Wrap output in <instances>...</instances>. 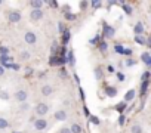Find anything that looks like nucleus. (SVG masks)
<instances>
[{
	"mask_svg": "<svg viewBox=\"0 0 151 133\" xmlns=\"http://www.w3.org/2000/svg\"><path fill=\"white\" fill-rule=\"evenodd\" d=\"M8 21L12 22V24L19 22V21H21V12H18V11H12V12H9V14H8Z\"/></svg>",
	"mask_w": 151,
	"mask_h": 133,
	"instance_id": "obj_1",
	"label": "nucleus"
},
{
	"mask_svg": "<svg viewBox=\"0 0 151 133\" xmlns=\"http://www.w3.org/2000/svg\"><path fill=\"white\" fill-rule=\"evenodd\" d=\"M47 111H49V105H47V104L40 102V104L36 105V112H37V115H46Z\"/></svg>",
	"mask_w": 151,
	"mask_h": 133,
	"instance_id": "obj_2",
	"label": "nucleus"
},
{
	"mask_svg": "<svg viewBox=\"0 0 151 133\" xmlns=\"http://www.w3.org/2000/svg\"><path fill=\"white\" fill-rule=\"evenodd\" d=\"M46 127H47L46 118H36V121H34V129H36V130L42 132V130H45Z\"/></svg>",
	"mask_w": 151,
	"mask_h": 133,
	"instance_id": "obj_3",
	"label": "nucleus"
},
{
	"mask_svg": "<svg viewBox=\"0 0 151 133\" xmlns=\"http://www.w3.org/2000/svg\"><path fill=\"white\" fill-rule=\"evenodd\" d=\"M30 18L33 21H40L43 18V9H33L30 12Z\"/></svg>",
	"mask_w": 151,
	"mask_h": 133,
	"instance_id": "obj_4",
	"label": "nucleus"
},
{
	"mask_svg": "<svg viewBox=\"0 0 151 133\" xmlns=\"http://www.w3.org/2000/svg\"><path fill=\"white\" fill-rule=\"evenodd\" d=\"M24 39H25V43H28V44H34L37 41V36L33 31H27L25 36H24Z\"/></svg>",
	"mask_w": 151,
	"mask_h": 133,
	"instance_id": "obj_5",
	"label": "nucleus"
},
{
	"mask_svg": "<svg viewBox=\"0 0 151 133\" xmlns=\"http://www.w3.org/2000/svg\"><path fill=\"white\" fill-rule=\"evenodd\" d=\"M55 120L56 121H65L67 120V117H68V114H67V111L65 109H58L56 112H55Z\"/></svg>",
	"mask_w": 151,
	"mask_h": 133,
	"instance_id": "obj_6",
	"label": "nucleus"
},
{
	"mask_svg": "<svg viewBox=\"0 0 151 133\" xmlns=\"http://www.w3.org/2000/svg\"><path fill=\"white\" fill-rule=\"evenodd\" d=\"M15 98H17V101H19V102L22 104V102H25V101H27L28 93H27L25 90H18V92L15 93Z\"/></svg>",
	"mask_w": 151,
	"mask_h": 133,
	"instance_id": "obj_7",
	"label": "nucleus"
},
{
	"mask_svg": "<svg viewBox=\"0 0 151 133\" xmlns=\"http://www.w3.org/2000/svg\"><path fill=\"white\" fill-rule=\"evenodd\" d=\"M102 27H104V36H105V37H113V36H114L116 30H114L113 27H110V25H107V24H104Z\"/></svg>",
	"mask_w": 151,
	"mask_h": 133,
	"instance_id": "obj_8",
	"label": "nucleus"
},
{
	"mask_svg": "<svg viewBox=\"0 0 151 133\" xmlns=\"http://www.w3.org/2000/svg\"><path fill=\"white\" fill-rule=\"evenodd\" d=\"M105 93H107V96L114 98V96L117 95V89L113 87V86H105Z\"/></svg>",
	"mask_w": 151,
	"mask_h": 133,
	"instance_id": "obj_9",
	"label": "nucleus"
},
{
	"mask_svg": "<svg viewBox=\"0 0 151 133\" xmlns=\"http://www.w3.org/2000/svg\"><path fill=\"white\" fill-rule=\"evenodd\" d=\"M141 61H142L147 66H150V65H151V56H150V53H148V52L142 53V55H141Z\"/></svg>",
	"mask_w": 151,
	"mask_h": 133,
	"instance_id": "obj_10",
	"label": "nucleus"
},
{
	"mask_svg": "<svg viewBox=\"0 0 151 133\" xmlns=\"http://www.w3.org/2000/svg\"><path fill=\"white\" fill-rule=\"evenodd\" d=\"M52 92H53V89H52V86H49V84H45V86L42 87V95H43V96H50Z\"/></svg>",
	"mask_w": 151,
	"mask_h": 133,
	"instance_id": "obj_11",
	"label": "nucleus"
},
{
	"mask_svg": "<svg viewBox=\"0 0 151 133\" xmlns=\"http://www.w3.org/2000/svg\"><path fill=\"white\" fill-rule=\"evenodd\" d=\"M133 31H135V34H136V36H141V34H144V24H142V22H138V24L135 25Z\"/></svg>",
	"mask_w": 151,
	"mask_h": 133,
	"instance_id": "obj_12",
	"label": "nucleus"
},
{
	"mask_svg": "<svg viewBox=\"0 0 151 133\" xmlns=\"http://www.w3.org/2000/svg\"><path fill=\"white\" fill-rule=\"evenodd\" d=\"M30 6L33 9H42L43 8V2H40V0H33V2H30Z\"/></svg>",
	"mask_w": 151,
	"mask_h": 133,
	"instance_id": "obj_13",
	"label": "nucleus"
},
{
	"mask_svg": "<svg viewBox=\"0 0 151 133\" xmlns=\"http://www.w3.org/2000/svg\"><path fill=\"white\" fill-rule=\"evenodd\" d=\"M0 62H2L3 65L5 64H12V58L9 55H0Z\"/></svg>",
	"mask_w": 151,
	"mask_h": 133,
	"instance_id": "obj_14",
	"label": "nucleus"
},
{
	"mask_svg": "<svg viewBox=\"0 0 151 133\" xmlns=\"http://www.w3.org/2000/svg\"><path fill=\"white\" fill-rule=\"evenodd\" d=\"M130 133H144V129H142V126H139V124H133V126L130 127Z\"/></svg>",
	"mask_w": 151,
	"mask_h": 133,
	"instance_id": "obj_15",
	"label": "nucleus"
},
{
	"mask_svg": "<svg viewBox=\"0 0 151 133\" xmlns=\"http://www.w3.org/2000/svg\"><path fill=\"white\" fill-rule=\"evenodd\" d=\"M8 127H9V121L6 118H3V117H0V130H5Z\"/></svg>",
	"mask_w": 151,
	"mask_h": 133,
	"instance_id": "obj_16",
	"label": "nucleus"
},
{
	"mask_svg": "<svg viewBox=\"0 0 151 133\" xmlns=\"http://www.w3.org/2000/svg\"><path fill=\"white\" fill-rule=\"evenodd\" d=\"M133 98H135V90H129V92L124 95V102H130Z\"/></svg>",
	"mask_w": 151,
	"mask_h": 133,
	"instance_id": "obj_17",
	"label": "nucleus"
},
{
	"mask_svg": "<svg viewBox=\"0 0 151 133\" xmlns=\"http://www.w3.org/2000/svg\"><path fill=\"white\" fill-rule=\"evenodd\" d=\"M70 132H71V133H82V126H79V124H73V126L70 127Z\"/></svg>",
	"mask_w": 151,
	"mask_h": 133,
	"instance_id": "obj_18",
	"label": "nucleus"
},
{
	"mask_svg": "<svg viewBox=\"0 0 151 133\" xmlns=\"http://www.w3.org/2000/svg\"><path fill=\"white\" fill-rule=\"evenodd\" d=\"M70 37H71L70 31H68V30H65V31L62 33V43H64V44H67V43H68V40H70Z\"/></svg>",
	"mask_w": 151,
	"mask_h": 133,
	"instance_id": "obj_19",
	"label": "nucleus"
},
{
	"mask_svg": "<svg viewBox=\"0 0 151 133\" xmlns=\"http://www.w3.org/2000/svg\"><path fill=\"white\" fill-rule=\"evenodd\" d=\"M95 79L96 80L102 79V68H101V66H96V68H95Z\"/></svg>",
	"mask_w": 151,
	"mask_h": 133,
	"instance_id": "obj_20",
	"label": "nucleus"
},
{
	"mask_svg": "<svg viewBox=\"0 0 151 133\" xmlns=\"http://www.w3.org/2000/svg\"><path fill=\"white\" fill-rule=\"evenodd\" d=\"M98 49H99L101 52H107V49H108L107 41H99V43H98Z\"/></svg>",
	"mask_w": 151,
	"mask_h": 133,
	"instance_id": "obj_21",
	"label": "nucleus"
},
{
	"mask_svg": "<svg viewBox=\"0 0 151 133\" xmlns=\"http://www.w3.org/2000/svg\"><path fill=\"white\" fill-rule=\"evenodd\" d=\"M123 11H124V14L126 15H132V6H129V5H123Z\"/></svg>",
	"mask_w": 151,
	"mask_h": 133,
	"instance_id": "obj_22",
	"label": "nucleus"
},
{
	"mask_svg": "<svg viewBox=\"0 0 151 133\" xmlns=\"http://www.w3.org/2000/svg\"><path fill=\"white\" fill-rule=\"evenodd\" d=\"M68 61H70V65H74V62H76V59H74V53H73V50H70L68 52Z\"/></svg>",
	"mask_w": 151,
	"mask_h": 133,
	"instance_id": "obj_23",
	"label": "nucleus"
},
{
	"mask_svg": "<svg viewBox=\"0 0 151 133\" xmlns=\"http://www.w3.org/2000/svg\"><path fill=\"white\" fill-rule=\"evenodd\" d=\"M147 87H148V80L142 82V87H141V95H145V93H147Z\"/></svg>",
	"mask_w": 151,
	"mask_h": 133,
	"instance_id": "obj_24",
	"label": "nucleus"
},
{
	"mask_svg": "<svg viewBox=\"0 0 151 133\" xmlns=\"http://www.w3.org/2000/svg\"><path fill=\"white\" fill-rule=\"evenodd\" d=\"M0 99L8 101V99H9V93H8V92H5V90H0Z\"/></svg>",
	"mask_w": 151,
	"mask_h": 133,
	"instance_id": "obj_25",
	"label": "nucleus"
},
{
	"mask_svg": "<svg viewBox=\"0 0 151 133\" xmlns=\"http://www.w3.org/2000/svg\"><path fill=\"white\" fill-rule=\"evenodd\" d=\"M135 41H136L138 44H145V39H144L142 36H135Z\"/></svg>",
	"mask_w": 151,
	"mask_h": 133,
	"instance_id": "obj_26",
	"label": "nucleus"
},
{
	"mask_svg": "<svg viewBox=\"0 0 151 133\" xmlns=\"http://www.w3.org/2000/svg\"><path fill=\"white\" fill-rule=\"evenodd\" d=\"M114 50H116L117 53H123V46H122V43H116V44H114Z\"/></svg>",
	"mask_w": 151,
	"mask_h": 133,
	"instance_id": "obj_27",
	"label": "nucleus"
},
{
	"mask_svg": "<svg viewBox=\"0 0 151 133\" xmlns=\"http://www.w3.org/2000/svg\"><path fill=\"white\" fill-rule=\"evenodd\" d=\"M0 55H9V49L6 46H0Z\"/></svg>",
	"mask_w": 151,
	"mask_h": 133,
	"instance_id": "obj_28",
	"label": "nucleus"
},
{
	"mask_svg": "<svg viewBox=\"0 0 151 133\" xmlns=\"http://www.w3.org/2000/svg\"><path fill=\"white\" fill-rule=\"evenodd\" d=\"M124 108H126V102H120V104H117V107H116L117 111H123Z\"/></svg>",
	"mask_w": 151,
	"mask_h": 133,
	"instance_id": "obj_29",
	"label": "nucleus"
},
{
	"mask_svg": "<svg viewBox=\"0 0 151 133\" xmlns=\"http://www.w3.org/2000/svg\"><path fill=\"white\" fill-rule=\"evenodd\" d=\"M65 18H67L68 21H74V19H76V15L71 14V12H68V14H65Z\"/></svg>",
	"mask_w": 151,
	"mask_h": 133,
	"instance_id": "obj_30",
	"label": "nucleus"
},
{
	"mask_svg": "<svg viewBox=\"0 0 151 133\" xmlns=\"http://www.w3.org/2000/svg\"><path fill=\"white\" fill-rule=\"evenodd\" d=\"M28 108H30V105H28L27 102H22V104L19 105V109H21V111H27Z\"/></svg>",
	"mask_w": 151,
	"mask_h": 133,
	"instance_id": "obj_31",
	"label": "nucleus"
},
{
	"mask_svg": "<svg viewBox=\"0 0 151 133\" xmlns=\"http://www.w3.org/2000/svg\"><path fill=\"white\" fill-rule=\"evenodd\" d=\"M91 5H92V8H95V9H98V8H101V5H102V3H101V2H92Z\"/></svg>",
	"mask_w": 151,
	"mask_h": 133,
	"instance_id": "obj_32",
	"label": "nucleus"
},
{
	"mask_svg": "<svg viewBox=\"0 0 151 133\" xmlns=\"http://www.w3.org/2000/svg\"><path fill=\"white\" fill-rule=\"evenodd\" d=\"M55 52H58V43L56 41L52 43V53H55Z\"/></svg>",
	"mask_w": 151,
	"mask_h": 133,
	"instance_id": "obj_33",
	"label": "nucleus"
},
{
	"mask_svg": "<svg viewBox=\"0 0 151 133\" xmlns=\"http://www.w3.org/2000/svg\"><path fill=\"white\" fill-rule=\"evenodd\" d=\"M21 58H22V59H28V58H30V52H22V53H21Z\"/></svg>",
	"mask_w": 151,
	"mask_h": 133,
	"instance_id": "obj_34",
	"label": "nucleus"
},
{
	"mask_svg": "<svg viewBox=\"0 0 151 133\" xmlns=\"http://www.w3.org/2000/svg\"><path fill=\"white\" fill-rule=\"evenodd\" d=\"M91 121H92L93 124H99V120H98L95 115H91Z\"/></svg>",
	"mask_w": 151,
	"mask_h": 133,
	"instance_id": "obj_35",
	"label": "nucleus"
},
{
	"mask_svg": "<svg viewBox=\"0 0 151 133\" xmlns=\"http://www.w3.org/2000/svg\"><path fill=\"white\" fill-rule=\"evenodd\" d=\"M59 133H71V132H70V127H61Z\"/></svg>",
	"mask_w": 151,
	"mask_h": 133,
	"instance_id": "obj_36",
	"label": "nucleus"
},
{
	"mask_svg": "<svg viewBox=\"0 0 151 133\" xmlns=\"http://www.w3.org/2000/svg\"><path fill=\"white\" fill-rule=\"evenodd\" d=\"M88 6H89V3H88V2H82V3H80V9H83V11H85Z\"/></svg>",
	"mask_w": 151,
	"mask_h": 133,
	"instance_id": "obj_37",
	"label": "nucleus"
},
{
	"mask_svg": "<svg viewBox=\"0 0 151 133\" xmlns=\"http://www.w3.org/2000/svg\"><path fill=\"white\" fill-rule=\"evenodd\" d=\"M123 55L130 56V55H132V50H130V49H123Z\"/></svg>",
	"mask_w": 151,
	"mask_h": 133,
	"instance_id": "obj_38",
	"label": "nucleus"
},
{
	"mask_svg": "<svg viewBox=\"0 0 151 133\" xmlns=\"http://www.w3.org/2000/svg\"><path fill=\"white\" fill-rule=\"evenodd\" d=\"M58 28H59V31H61V33H64V31H65V25H64L62 22H59V25H58Z\"/></svg>",
	"mask_w": 151,
	"mask_h": 133,
	"instance_id": "obj_39",
	"label": "nucleus"
},
{
	"mask_svg": "<svg viewBox=\"0 0 151 133\" xmlns=\"http://www.w3.org/2000/svg\"><path fill=\"white\" fill-rule=\"evenodd\" d=\"M148 77H150V73H148V71H147V73H144V76H142V82L148 80Z\"/></svg>",
	"mask_w": 151,
	"mask_h": 133,
	"instance_id": "obj_40",
	"label": "nucleus"
},
{
	"mask_svg": "<svg viewBox=\"0 0 151 133\" xmlns=\"http://www.w3.org/2000/svg\"><path fill=\"white\" fill-rule=\"evenodd\" d=\"M133 64H135V61H132V59H127V61H126V65H127V66H132Z\"/></svg>",
	"mask_w": 151,
	"mask_h": 133,
	"instance_id": "obj_41",
	"label": "nucleus"
},
{
	"mask_svg": "<svg viewBox=\"0 0 151 133\" xmlns=\"http://www.w3.org/2000/svg\"><path fill=\"white\" fill-rule=\"evenodd\" d=\"M117 79H119L120 82H123V80H124V76H123L122 73H117Z\"/></svg>",
	"mask_w": 151,
	"mask_h": 133,
	"instance_id": "obj_42",
	"label": "nucleus"
},
{
	"mask_svg": "<svg viewBox=\"0 0 151 133\" xmlns=\"http://www.w3.org/2000/svg\"><path fill=\"white\" fill-rule=\"evenodd\" d=\"M98 40H99V37H95V39H92V40H91V44H96V43H98Z\"/></svg>",
	"mask_w": 151,
	"mask_h": 133,
	"instance_id": "obj_43",
	"label": "nucleus"
},
{
	"mask_svg": "<svg viewBox=\"0 0 151 133\" xmlns=\"http://www.w3.org/2000/svg\"><path fill=\"white\" fill-rule=\"evenodd\" d=\"M119 123H120V124H124V115H120V118H119Z\"/></svg>",
	"mask_w": 151,
	"mask_h": 133,
	"instance_id": "obj_44",
	"label": "nucleus"
},
{
	"mask_svg": "<svg viewBox=\"0 0 151 133\" xmlns=\"http://www.w3.org/2000/svg\"><path fill=\"white\" fill-rule=\"evenodd\" d=\"M107 70H108V73H114V71H116L113 65H110V66H108V68H107Z\"/></svg>",
	"mask_w": 151,
	"mask_h": 133,
	"instance_id": "obj_45",
	"label": "nucleus"
},
{
	"mask_svg": "<svg viewBox=\"0 0 151 133\" xmlns=\"http://www.w3.org/2000/svg\"><path fill=\"white\" fill-rule=\"evenodd\" d=\"M49 5H50L52 8H58V3H56V2H49Z\"/></svg>",
	"mask_w": 151,
	"mask_h": 133,
	"instance_id": "obj_46",
	"label": "nucleus"
},
{
	"mask_svg": "<svg viewBox=\"0 0 151 133\" xmlns=\"http://www.w3.org/2000/svg\"><path fill=\"white\" fill-rule=\"evenodd\" d=\"M3 74H5V68H3L2 65H0V76H3Z\"/></svg>",
	"mask_w": 151,
	"mask_h": 133,
	"instance_id": "obj_47",
	"label": "nucleus"
},
{
	"mask_svg": "<svg viewBox=\"0 0 151 133\" xmlns=\"http://www.w3.org/2000/svg\"><path fill=\"white\" fill-rule=\"evenodd\" d=\"M79 92H80V96H82V99H85V93H83V89H80Z\"/></svg>",
	"mask_w": 151,
	"mask_h": 133,
	"instance_id": "obj_48",
	"label": "nucleus"
},
{
	"mask_svg": "<svg viewBox=\"0 0 151 133\" xmlns=\"http://www.w3.org/2000/svg\"><path fill=\"white\" fill-rule=\"evenodd\" d=\"M31 71H33L31 68H27V76H30V74H31Z\"/></svg>",
	"mask_w": 151,
	"mask_h": 133,
	"instance_id": "obj_49",
	"label": "nucleus"
},
{
	"mask_svg": "<svg viewBox=\"0 0 151 133\" xmlns=\"http://www.w3.org/2000/svg\"><path fill=\"white\" fill-rule=\"evenodd\" d=\"M0 5H2V0H0Z\"/></svg>",
	"mask_w": 151,
	"mask_h": 133,
	"instance_id": "obj_50",
	"label": "nucleus"
}]
</instances>
